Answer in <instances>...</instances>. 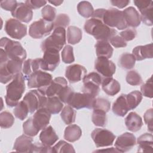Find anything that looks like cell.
I'll use <instances>...</instances> for the list:
<instances>
[{"label":"cell","instance_id":"25","mask_svg":"<svg viewBox=\"0 0 153 153\" xmlns=\"http://www.w3.org/2000/svg\"><path fill=\"white\" fill-rule=\"evenodd\" d=\"M124 19L128 26L136 27L140 24V16L133 7H129L123 11Z\"/></svg>","mask_w":153,"mask_h":153},{"label":"cell","instance_id":"42","mask_svg":"<svg viewBox=\"0 0 153 153\" xmlns=\"http://www.w3.org/2000/svg\"><path fill=\"white\" fill-rule=\"evenodd\" d=\"M14 123L13 115L8 111H4L0 114V126L2 128H8Z\"/></svg>","mask_w":153,"mask_h":153},{"label":"cell","instance_id":"49","mask_svg":"<svg viewBox=\"0 0 153 153\" xmlns=\"http://www.w3.org/2000/svg\"><path fill=\"white\" fill-rule=\"evenodd\" d=\"M140 91L142 95L145 97L152 98L153 97V88H152V76H151L145 84H143L140 87Z\"/></svg>","mask_w":153,"mask_h":153},{"label":"cell","instance_id":"37","mask_svg":"<svg viewBox=\"0 0 153 153\" xmlns=\"http://www.w3.org/2000/svg\"><path fill=\"white\" fill-rule=\"evenodd\" d=\"M126 99L130 110L136 108L142 100V94L137 90L133 91L126 94Z\"/></svg>","mask_w":153,"mask_h":153},{"label":"cell","instance_id":"10","mask_svg":"<svg viewBox=\"0 0 153 153\" xmlns=\"http://www.w3.org/2000/svg\"><path fill=\"white\" fill-rule=\"evenodd\" d=\"M95 99V97L84 93L74 92L70 97L67 104L76 109L82 108L92 109Z\"/></svg>","mask_w":153,"mask_h":153},{"label":"cell","instance_id":"45","mask_svg":"<svg viewBox=\"0 0 153 153\" xmlns=\"http://www.w3.org/2000/svg\"><path fill=\"white\" fill-rule=\"evenodd\" d=\"M126 79L128 84L134 86L139 85L142 82L141 76L134 70H132L127 72Z\"/></svg>","mask_w":153,"mask_h":153},{"label":"cell","instance_id":"20","mask_svg":"<svg viewBox=\"0 0 153 153\" xmlns=\"http://www.w3.org/2000/svg\"><path fill=\"white\" fill-rule=\"evenodd\" d=\"M11 13L13 17L21 22L29 23L33 17L32 9L23 2H18L16 8Z\"/></svg>","mask_w":153,"mask_h":153},{"label":"cell","instance_id":"22","mask_svg":"<svg viewBox=\"0 0 153 153\" xmlns=\"http://www.w3.org/2000/svg\"><path fill=\"white\" fill-rule=\"evenodd\" d=\"M63 107V102L57 96H45L41 105V108H45L51 114H57L59 113L62 110Z\"/></svg>","mask_w":153,"mask_h":153},{"label":"cell","instance_id":"2","mask_svg":"<svg viewBox=\"0 0 153 153\" xmlns=\"http://www.w3.org/2000/svg\"><path fill=\"white\" fill-rule=\"evenodd\" d=\"M84 29L97 41H109L117 34L116 30L106 25L102 20L93 17L85 22Z\"/></svg>","mask_w":153,"mask_h":153},{"label":"cell","instance_id":"53","mask_svg":"<svg viewBox=\"0 0 153 153\" xmlns=\"http://www.w3.org/2000/svg\"><path fill=\"white\" fill-rule=\"evenodd\" d=\"M109 41L112 45H113L115 48H121L127 46V42L125 41L120 35L118 34L113 36Z\"/></svg>","mask_w":153,"mask_h":153},{"label":"cell","instance_id":"46","mask_svg":"<svg viewBox=\"0 0 153 153\" xmlns=\"http://www.w3.org/2000/svg\"><path fill=\"white\" fill-rule=\"evenodd\" d=\"M62 59L65 63H71L75 61L73 47L69 45H66L63 48L62 52Z\"/></svg>","mask_w":153,"mask_h":153},{"label":"cell","instance_id":"11","mask_svg":"<svg viewBox=\"0 0 153 153\" xmlns=\"http://www.w3.org/2000/svg\"><path fill=\"white\" fill-rule=\"evenodd\" d=\"M91 138L97 148L111 146L115 136L111 131L104 128H95L91 134Z\"/></svg>","mask_w":153,"mask_h":153},{"label":"cell","instance_id":"27","mask_svg":"<svg viewBox=\"0 0 153 153\" xmlns=\"http://www.w3.org/2000/svg\"><path fill=\"white\" fill-rule=\"evenodd\" d=\"M152 44L150 43L145 45H139L134 47L132 51V54L135 59L141 61L146 59L152 58Z\"/></svg>","mask_w":153,"mask_h":153},{"label":"cell","instance_id":"13","mask_svg":"<svg viewBox=\"0 0 153 153\" xmlns=\"http://www.w3.org/2000/svg\"><path fill=\"white\" fill-rule=\"evenodd\" d=\"M29 88H41L47 85L53 80L52 75L44 71H36L26 78Z\"/></svg>","mask_w":153,"mask_h":153},{"label":"cell","instance_id":"15","mask_svg":"<svg viewBox=\"0 0 153 153\" xmlns=\"http://www.w3.org/2000/svg\"><path fill=\"white\" fill-rule=\"evenodd\" d=\"M134 5L140 13V20L147 26H152L153 2L148 0H134Z\"/></svg>","mask_w":153,"mask_h":153},{"label":"cell","instance_id":"18","mask_svg":"<svg viewBox=\"0 0 153 153\" xmlns=\"http://www.w3.org/2000/svg\"><path fill=\"white\" fill-rule=\"evenodd\" d=\"M136 143L135 136L131 133L126 132L117 137L115 142V146L118 152H126L131 150Z\"/></svg>","mask_w":153,"mask_h":153},{"label":"cell","instance_id":"16","mask_svg":"<svg viewBox=\"0 0 153 153\" xmlns=\"http://www.w3.org/2000/svg\"><path fill=\"white\" fill-rule=\"evenodd\" d=\"M45 96L38 90H30L25 94L23 100L27 105L30 114H33L41 108Z\"/></svg>","mask_w":153,"mask_h":153},{"label":"cell","instance_id":"35","mask_svg":"<svg viewBox=\"0 0 153 153\" xmlns=\"http://www.w3.org/2000/svg\"><path fill=\"white\" fill-rule=\"evenodd\" d=\"M135 62L136 59L132 54L124 53L120 56L118 65L123 69H130L134 66Z\"/></svg>","mask_w":153,"mask_h":153},{"label":"cell","instance_id":"59","mask_svg":"<svg viewBox=\"0 0 153 153\" xmlns=\"http://www.w3.org/2000/svg\"><path fill=\"white\" fill-rule=\"evenodd\" d=\"M50 3L53 4L55 6H59L60 5H61V4L63 3V1H48Z\"/></svg>","mask_w":153,"mask_h":153},{"label":"cell","instance_id":"9","mask_svg":"<svg viewBox=\"0 0 153 153\" xmlns=\"http://www.w3.org/2000/svg\"><path fill=\"white\" fill-rule=\"evenodd\" d=\"M4 29L8 36L17 39H21L27 34V26L16 19L7 20Z\"/></svg>","mask_w":153,"mask_h":153},{"label":"cell","instance_id":"50","mask_svg":"<svg viewBox=\"0 0 153 153\" xmlns=\"http://www.w3.org/2000/svg\"><path fill=\"white\" fill-rule=\"evenodd\" d=\"M30 152H52V148L42 142H36L33 143Z\"/></svg>","mask_w":153,"mask_h":153},{"label":"cell","instance_id":"38","mask_svg":"<svg viewBox=\"0 0 153 153\" xmlns=\"http://www.w3.org/2000/svg\"><path fill=\"white\" fill-rule=\"evenodd\" d=\"M60 117L66 124H71L75 121L76 111L69 105H66L62 110Z\"/></svg>","mask_w":153,"mask_h":153},{"label":"cell","instance_id":"52","mask_svg":"<svg viewBox=\"0 0 153 153\" xmlns=\"http://www.w3.org/2000/svg\"><path fill=\"white\" fill-rule=\"evenodd\" d=\"M137 35V31L134 28H128L121 32L120 35L124 39L125 41H130L135 38Z\"/></svg>","mask_w":153,"mask_h":153},{"label":"cell","instance_id":"30","mask_svg":"<svg viewBox=\"0 0 153 153\" xmlns=\"http://www.w3.org/2000/svg\"><path fill=\"white\" fill-rule=\"evenodd\" d=\"M58 139L59 137L57 134L51 126H47L45 128L42 130L39 134V140L41 142L50 146L55 143Z\"/></svg>","mask_w":153,"mask_h":153},{"label":"cell","instance_id":"39","mask_svg":"<svg viewBox=\"0 0 153 153\" xmlns=\"http://www.w3.org/2000/svg\"><path fill=\"white\" fill-rule=\"evenodd\" d=\"M78 13L84 18L91 17L94 13V9L91 4L88 1H81L77 5Z\"/></svg>","mask_w":153,"mask_h":153},{"label":"cell","instance_id":"47","mask_svg":"<svg viewBox=\"0 0 153 153\" xmlns=\"http://www.w3.org/2000/svg\"><path fill=\"white\" fill-rule=\"evenodd\" d=\"M111 108L110 102L105 98H96L94 99L93 109L102 110L106 112H109Z\"/></svg>","mask_w":153,"mask_h":153},{"label":"cell","instance_id":"56","mask_svg":"<svg viewBox=\"0 0 153 153\" xmlns=\"http://www.w3.org/2000/svg\"><path fill=\"white\" fill-rule=\"evenodd\" d=\"M47 2L46 1L42 0H27L25 2V3L32 10L39 8L46 5Z\"/></svg>","mask_w":153,"mask_h":153},{"label":"cell","instance_id":"44","mask_svg":"<svg viewBox=\"0 0 153 153\" xmlns=\"http://www.w3.org/2000/svg\"><path fill=\"white\" fill-rule=\"evenodd\" d=\"M41 16L45 20L53 22L56 19V10L50 5H46L41 10Z\"/></svg>","mask_w":153,"mask_h":153},{"label":"cell","instance_id":"5","mask_svg":"<svg viewBox=\"0 0 153 153\" xmlns=\"http://www.w3.org/2000/svg\"><path fill=\"white\" fill-rule=\"evenodd\" d=\"M66 44V30L62 27H56L47 38L44 40L41 45V50L44 51L48 49L60 51Z\"/></svg>","mask_w":153,"mask_h":153},{"label":"cell","instance_id":"17","mask_svg":"<svg viewBox=\"0 0 153 153\" xmlns=\"http://www.w3.org/2000/svg\"><path fill=\"white\" fill-rule=\"evenodd\" d=\"M94 69L103 78H109L115 74L116 66L114 63L108 59L98 57L95 61Z\"/></svg>","mask_w":153,"mask_h":153},{"label":"cell","instance_id":"3","mask_svg":"<svg viewBox=\"0 0 153 153\" xmlns=\"http://www.w3.org/2000/svg\"><path fill=\"white\" fill-rule=\"evenodd\" d=\"M25 77L21 72L16 75L6 87L5 102L8 106H16L25 90Z\"/></svg>","mask_w":153,"mask_h":153},{"label":"cell","instance_id":"48","mask_svg":"<svg viewBox=\"0 0 153 153\" xmlns=\"http://www.w3.org/2000/svg\"><path fill=\"white\" fill-rule=\"evenodd\" d=\"M70 23V19L69 16L64 13H60L58 14L56 17L55 20L53 22L54 24V28L62 27L65 28L67 26L69 25Z\"/></svg>","mask_w":153,"mask_h":153},{"label":"cell","instance_id":"6","mask_svg":"<svg viewBox=\"0 0 153 153\" xmlns=\"http://www.w3.org/2000/svg\"><path fill=\"white\" fill-rule=\"evenodd\" d=\"M23 62L8 59L4 62H0V81L6 84L13 79L14 76L22 70Z\"/></svg>","mask_w":153,"mask_h":153},{"label":"cell","instance_id":"40","mask_svg":"<svg viewBox=\"0 0 153 153\" xmlns=\"http://www.w3.org/2000/svg\"><path fill=\"white\" fill-rule=\"evenodd\" d=\"M29 112L28 107L23 100L19 102L13 110L15 117L20 120H24Z\"/></svg>","mask_w":153,"mask_h":153},{"label":"cell","instance_id":"43","mask_svg":"<svg viewBox=\"0 0 153 153\" xmlns=\"http://www.w3.org/2000/svg\"><path fill=\"white\" fill-rule=\"evenodd\" d=\"M23 133L26 135L30 137L35 136L39 131V130H38L33 124L32 117L29 118L23 124Z\"/></svg>","mask_w":153,"mask_h":153},{"label":"cell","instance_id":"1","mask_svg":"<svg viewBox=\"0 0 153 153\" xmlns=\"http://www.w3.org/2000/svg\"><path fill=\"white\" fill-rule=\"evenodd\" d=\"M91 17L102 20L106 25L111 28L116 27L118 30H123L128 27L123 11L117 8L97 9L94 11Z\"/></svg>","mask_w":153,"mask_h":153},{"label":"cell","instance_id":"58","mask_svg":"<svg viewBox=\"0 0 153 153\" xmlns=\"http://www.w3.org/2000/svg\"><path fill=\"white\" fill-rule=\"evenodd\" d=\"M94 152H118V151L114 148H108L107 149H99L96 150Z\"/></svg>","mask_w":153,"mask_h":153},{"label":"cell","instance_id":"8","mask_svg":"<svg viewBox=\"0 0 153 153\" xmlns=\"http://www.w3.org/2000/svg\"><path fill=\"white\" fill-rule=\"evenodd\" d=\"M53 28V22H49L41 19L33 22L30 25L29 34L33 38L41 39L49 35Z\"/></svg>","mask_w":153,"mask_h":153},{"label":"cell","instance_id":"14","mask_svg":"<svg viewBox=\"0 0 153 153\" xmlns=\"http://www.w3.org/2000/svg\"><path fill=\"white\" fill-rule=\"evenodd\" d=\"M68 85L66 79L63 77H57L53 79L50 84L43 87L38 88L46 97L57 96L59 93Z\"/></svg>","mask_w":153,"mask_h":153},{"label":"cell","instance_id":"31","mask_svg":"<svg viewBox=\"0 0 153 153\" xmlns=\"http://www.w3.org/2000/svg\"><path fill=\"white\" fill-rule=\"evenodd\" d=\"M41 58H37L35 59H29L24 62L22 67V72L25 78L32 73L41 70Z\"/></svg>","mask_w":153,"mask_h":153},{"label":"cell","instance_id":"28","mask_svg":"<svg viewBox=\"0 0 153 153\" xmlns=\"http://www.w3.org/2000/svg\"><path fill=\"white\" fill-rule=\"evenodd\" d=\"M137 143L138 145L137 152H153V137L151 133H145L140 135L137 138Z\"/></svg>","mask_w":153,"mask_h":153},{"label":"cell","instance_id":"55","mask_svg":"<svg viewBox=\"0 0 153 153\" xmlns=\"http://www.w3.org/2000/svg\"><path fill=\"white\" fill-rule=\"evenodd\" d=\"M17 2L16 0H8L1 1V7L5 10L12 12L17 7Z\"/></svg>","mask_w":153,"mask_h":153},{"label":"cell","instance_id":"21","mask_svg":"<svg viewBox=\"0 0 153 153\" xmlns=\"http://www.w3.org/2000/svg\"><path fill=\"white\" fill-rule=\"evenodd\" d=\"M51 114L44 108L36 111L32 118L33 123L38 130H43L48 126L51 118Z\"/></svg>","mask_w":153,"mask_h":153},{"label":"cell","instance_id":"57","mask_svg":"<svg viewBox=\"0 0 153 153\" xmlns=\"http://www.w3.org/2000/svg\"><path fill=\"white\" fill-rule=\"evenodd\" d=\"M130 2L128 0H111V3L112 5L119 8H123Z\"/></svg>","mask_w":153,"mask_h":153},{"label":"cell","instance_id":"34","mask_svg":"<svg viewBox=\"0 0 153 153\" xmlns=\"http://www.w3.org/2000/svg\"><path fill=\"white\" fill-rule=\"evenodd\" d=\"M82 30L74 26H69L67 30L68 42L72 45L78 44L82 39Z\"/></svg>","mask_w":153,"mask_h":153},{"label":"cell","instance_id":"36","mask_svg":"<svg viewBox=\"0 0 153 153\" xmlns=\"http://www.w3.org/2000/svg\"><path fill=\"white\" fill-rule=\"evenodd\" d=\"M106 112L100 110L94 109L91 119L93 124L99 127H105L107 124V117Z\"/></svg>","mask_w":153,"mask_h":153},{"label":"cell","instance_id":"23","mask_svg":"<svg viewBox=\"0 0 153 153\" xmlns=\"http://www.w3.org/2000/svg\"><path fill=\"white\" fill-rule=\"evenodd\" d=\"M33 139L27 135H21L18 137L13 146L15 151L19 152H30L33 145Z\"/></svg>","mask_w":153,"mask_h":153},{"label":"cell","instance_id":"19","mask_svg":"<svg viewBox=\"0 0 153 153\" xmlns=\"http://www.w3.org/2000/svg\"><path fill=\"white\" fill-rule=\"evenodd\" d=\"M87 74V69L82 65L74 64L67 66L65 76L71 83H75L82 79Z\"/></svg>","mask_w":153,"mask_h":153},{"label":"cell","instance_id":"32","mask_svg":"<svg viewBox=\"0 0 153 153\" xmlns=\"http://www.w3.org/2000/svg\"><path fill=\"white\" fill-rule=\"evenodd\" d=\"M95 48L97 57L109 59L112 56L114 50L108 41H97Z\"/></svg>","mask_w":153,"mask_h":153},{"label":"cell","instance_id":"7","mask_svg":"<svg viewBox=\"0 0 153 153\" xmlns=\"http://www.w3.org/2000/svg\"><path fill=\"white\" fill-rule=\"evenodd\" d=\"M102 76L97 72H93L85 75L83 78L82 93L96 98L100 90V86L102 84Z\"/></svg>","mask_w":153,"mask_h":153},{"label":"cell","instance_id":"51","mask_svg":"<svg viewBox=\"0 0 153 153\" xmlns=\"http://www.w3.org/2000/svg\"><path fill=\"white\" fill-rule=\"evenodd\" d=\"M74 92V90L71 87L67 85L64 88H63V90L59 93L57 97L63 103H67L70 97Z\"/></svg>","mask_w":153,"mask_h":153},{"label":"cell","instance_id":"26","mask_svg":"<svg viewBox=\"0 0 153 153\" xmlns=\"http://www.w3.org/2000/svg\"><path fill=\"white\" fill-rule=\"evenodd\" d=\"M127 128L132 132L139 131L143 126L142 118L135 112H130L125 118Z\"/></svg>","mask_w":153,"mask_h":153},{"label":"cell","instance_id":"4","mask_svg":"<svg viewBox=\"0 0 153 153\" xmlns=\"http://www.w3.org/2000/svg\"><path fill=\"white\" fill-rule=\"evenodd\" d=\"M1 51L8 59L23 62L27 54L22 45L17 41L11 40L7 37H3L0 41Z\"/></svg>","mask_w":153,"mask_h":153},{"label":"cell","instance_id":"54","mask_svg":"<svg viewBox=\"0 0 153 153\" xmlns=\"http://www.w3.org/2000/svg\"><path fill=\"white\" fill-rule=\"evenodd\" d=\"M152 115H153V109L150 108L145 112L143 115V118L145 124L147 125L148 130L152 133Z\"/></svg>","mask_w":153,"mask_h":153},{"label":"cell","instance_id":"12","mask_svg":"<svg viewBox=\"0 0 153 153\" xmlns=\"http://www.w3.org/2000/svg\"><path fill=\"white\" fill-rule=\"evenodd\" d=\"M59 51L48 49L44 51V55L41 58V68L44 71H53L60 63Z\"/></svg>","mask_w":153,"mask_h":153},{"label":"cell","instance_id":"41","mask_svg":"<svg viewBox=\"0 0 153 153\" xmlns=\"http://www.w3.org/2000/svg\"><path fill=\"white\" fill-rule=\"evenodd\" d=\"M52 152H75L74 146L65 140H60L53 147Z\"/></svg>","mask_w":153,"mask_h":153},{"label":"cell","instance_id":"24","mask_svg":"<svg viewBox=\"0 0 153 153\" xmlns=\"http://www.w3.org/2000/svg\"><path fill=\"white\" fill-rule=\"evenodd\" d=\"M130 110L126 99V94H121L114 102L113 113L118 117H124Z\"/></svg>","mask_w":153,"mask_h":153},{"label":"cell","instance_id":"29","mask_svg":"<svg viewBox=\"0 0 153 153\" xmlns=\"http://www.w3.org/2000/svg\"><path fill=\"white\" fill-rule=\"evenodd\" d=\"M102 88L104 92L109 96H115L121 89L120 83L112 77L103 78L102 82Z\"/></svg>","mask_w":153,"mask_h":153},{"label":"cell","instance_id":"33","mask_svg":"<svg viewBox=\"0 0 153 153\" xmlns=\"http://www.w3.org/2000/svg\"><path fill=\"white\" fill-rule=\"evenodd\" d=\"M82 130L76 124H71L65 128L64 131V139L68 142H74L81 137Z\"/></svg>","mask_w":153,"mask_h":153}]
</instances>
